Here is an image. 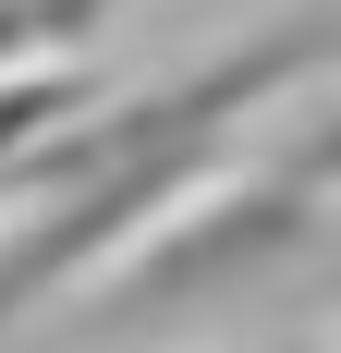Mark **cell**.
<instances>
[{
    "label": "cell",
    "mask_w": 341,
    "mask_h": 353,
    "mask_svg": "<svg viewBox=\"0 0 341 353\" xmlns=\"http://www.w3.org/2000/svg\"><path fill=\"white\" fill-rule=\"evenodd\" d=\"M73 25H86V0H0V73L25 61L37 37H73Z\"/></svg>",
    "instance_id": "obj_2"
},
{
    "label": "cell",
    "mask_w": 341,
    "mask_h": 353,
    "mask_svg": "<svg viewBox=\"0 0 341 353\" xmlns=\"http://www.w3.org/2000/svg\"><path fill=\"white\" fill-rule=\"evenodd\" d=\"M305 171H317V183H341V122H329V134L305 146Z\"/></svg>",
    "instance_id": "obj_3"
},
{
    "label": "cell",
    "mask_w": 341,
    "mask_h": 353,
    "mask_svg": "<svg viewBox=\"0 0 341 353\" xmlns=\"http://www.w3.org/2000/svg\"><path fill=\"white\" fill-rule=\"evenodd\" d=\"M293 244V195H232V208H195V244L183 256H146V292H220V281H244L256 256H280Z\"/></svg>",
    "instance_id": "obj_1"
}]
</instances>
